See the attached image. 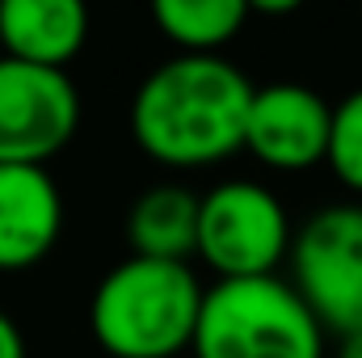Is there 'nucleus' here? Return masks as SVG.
<instances>
[{
	"label": "nucleus",
	"instance_id": "nucleus-1",
	"mask_svg": "<svg viewBox=\"0 0 362 358\" xmlns=\"http://www.w3.org/2000/svg\"><path fill=\"white\" fill-rule=\"evenodd\" d=\"M257 85L223 55H173L131 101V135L160 165H215L245 148Z\"/></svg>",
	"mask_w": 362,
	"mask_h": 358
},
{
	"label": "nucleus",
	"instance_id": "nucleus-2",
	"mask_svg": "<svg viewBox=\"0 0 362 358\" xmlns=\"http://www.w3.org/2000/svg\"><path fill=\"white\" fill-rule=\"evenodd\" d=\"M206 287L189 262L127 258L89 299V329L110 358H173L194 346Z\"/></svg>",
	"mask_w": 362,
	"mask_h": 358
},
{
	"label": "nucleus",
	"instance_id": "nucleus-3",
	"mask_svg": "<svg viewBox=\"0 0 362 358\" xmlns=\"http://www.w3.org/2000/svg\"><path fill=\"white\" fill-rule=\"evenodd\" d=\"M194 358H325V325L278 278H223L206 287Z\"/></svg>",
	"mask_w": 362,
	"mask_h": 358
},
{
	"label": "nucleus",
	"instance_id": "nucleus-4",
	"mask_svg": "<svg viewBox=\"0 0 362 358\" xmlns=\"http://www.w3.org/2000/svg\"><path fill=\"white\" fill-rule=\"evenodd\" d=\"M291 219L262 181H219L198 207V258L215 278H266L291 258Z\"/></svg>",
	"mask_w": 362,
	"mask_h": 358
},
{
	"label": "nucleus",
	"instance_id": "nucleus-5",
	"mask_svg": "<svg viewBox=\"0 0 362 358\" xmlns=\"http://www.w3.org/2000/svg\"><path fill=\"white\" fill-rule=\"evenodd\" d=\"M291 287L325 333H362V207H325L291 241Z\"/></svg>",
	"mask_w": 362,
	"mask_h": 358
},
{
	"label": "nucleus",
	"instance_id": "nucleus-6",
	"mask_svg": "<svg viewBox=\"0 0 362 358\" xmlns=\"http://www.w3.org/2000/svg\"><path fill=\"white\" fill-rule=\"evenodd\" d=\"M81 127V93L68 72L0 59V165H47Z\"/></svg>",
	"mask_w": 362,
	"mask_h": 358
},
{
	"label": "nucleus",
	"instance_id": "nucleus-7",
	"mask_svg": "<svg viewBox=\"0 0 362 358\" xmlns=\"http://www.w3.org/2000/svg\"><path fill=\"white\" fill-rule=\"evenodd\" d=\"M333 105L308 85H266L253 93L245 148L270 169H312L329 156Z\"/></svg>",
	"mask_w": 362,
	"mask_h": 358
},
{
	"label": "nucleus",
	"instance_id": "nucleus-8",
	"mask_svg": "<svg viewBox=\"0 0 362 358\" xmlns=\"http://www.w3.org/2000/svg\"><path fill=\"white\" fill-rule=\"evenodd\" d=\"M64 232V194L42 165H0V270H30Z\"/></svg>",
	"mask_w": 362,
	"mask_h": 358
},
{
	"label": "nucleus",
	"instance_id": "nucleus-9",
	"mask_svg": "<svg viewBox=\"0 0 362 358\" xmlns=\"http://www.w3.org/2000/svg\"><path fill=\"white\" fill-rule=\"evenodd\" d=\"M85 38L89 8L81 0H0V47L8 59L64 72Z\"/></svg>",
	"mask_w": 362,
	"mask_h": 358
},
{
	"label": "nucleus",
	"instance_id": "nucleus-10",
	"mask_svg": "<svg viewBox=\"0 0 362 358\" xmlns=\"http://www.w3.org/2000/svg\"><path fill=\"white\" fill-rule=\"evenodd\" d=\"M198 207L202 198L177 181L144 190L127 211L131 258L189 262V253H198Z\"/></svg>",
	"mask_w": 362,
	"mask_h": 358
},
{
	"label": "nucleus",
	"instance_id": "nucleus-11",
	"mask_svg": "<svg viewBox=\"0 0 362 358\" xmlns=\"http://www.w3.org/2000/svg\"><path fill=\"white\" fill-rule=\"evenodd\" d=\"M152 21L181 55H219L249 21V0H156Z\"/></svg>",
	"mask_w": 362,
	"mask_h": 358
},
{
	"label": "nucleus",
	"instance_id": "nucleus-12",
	"mask_svg": "<svg viewBox=\"0 0 362 358\" xmlns=\"http://www.w3.org/2000/svg\"><path fill=\"white\" fill-rule=\"evenodd\" d=\"M329 169L341 185L362 194V89L333 105V135H329Z\"/></svg>",
	"mask_w": 362,
	"mask_h": 358
},
{
	"label": "nucleus",
	"instance_id": "nucleus-13",
	"mask_svg": "<svg viewBox=\"0 0 362 358\" xmlns=\"http://www.w3.org/2000/svg\"><path fill=\"white\" fill-rule=\"evenodd\" d=\"M0 358H25V337L4 308H0Z\"/></svg>",
	"mask_w": 362,
	"mask_h": 358
},
{
	"label": "nucleus",
	"instance_id": "nucleus-14",
	"mask_svg": "<svg viewBox=\"0 0 362 358\" xmlns=\"http://www.w3.org/2000/svg\"><path fill=\"white\" fill-rule=\"evenodd\" d=\"M337 358H362V333L341 337V350H337Z\"/></svg>",
	"mask_w": 362,
	"mask_h": 358
},
{
	"label": "nucleus",
	"instance_id": "nucleus-15",
	"mask_svg": "<svg viewBox=\"0 0 362 358\" xmlns=\"http://www.w3.org/2000/svg\"><path fill=\"white\" fill-rule=\"evenodd\" d=\"M0 59H4V47H0Z\"/></svg>",
	"mask_w": 362,
	"mask_h": 358
}]
</instances>
